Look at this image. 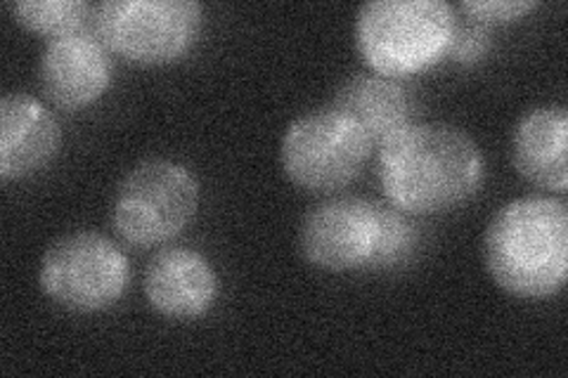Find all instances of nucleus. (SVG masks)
Wrapping results in <instances>:
<instances>
[{"label":"nucleus","mask_w":568,"mask_h":378,"mask_svg":"<svg viewBox=\"0 0 568 378\" xmlns=\"http://www.w3.org/2000/svg\"><path fill=\"white\" fill-rule=\"evenodd\" d=\"M415 232L407 223L398 208L382 206L379 213V237L375 256H372L369 267H388L405 260V256L413 251Z\"/></svg>","instance_id":"nucleus-15"},{"label":"nucleus","mask_w":568,"mask_h":378,"mask_svg":"<svg viewBox=\"0 0 568 378\" xmlns=\"http://www.w3.org/2000/svg\"><path fill=\"white\" fill-rule=\"evenodd\" d=\"M60 145V123L43 102L27 93L0 100V177L6 183L43 171Z\"/></svg>","instance_id":"nucleus-11"},{"label":"nucleus","mask_w":568,"mask_h":378,"mask_svg":"<svg viewBox=\"0 0 568 378\" xmlns=\"http://www.w3.org/2000/svg\"><path fill=\"white\" fill-rule=\"evenodd\" d=\"M8 10L17 24L31 33L48 35V41H52L81 31L95 8L88 6L85 0H14V3H8Z\"/></svg>","instance_id":"nucleus-14"},{"label":"nucleus","mask_w":568,"mask_h":378,"mask_svg":"<svg viewBox=\"0 0 568 378\" xmlns=\"http://www.w3.org/2000/svg\"><path fill=\"white\" fill-rule=\"evenodd\" d=\"M568 110L536 106L514 129L511 161L524 180L540 190L566 194L568 190Z\"/></svg>","instance_id":"nucleus-12"},{"label":"nucleus","mask_w":568,"mask_h":378,"mask_svg":"<svg viewBox=\"0 0 568 378\" xmlns=\"http://www.w3.org/2000/svg\"><path fill=\"white\" fill-rule=\"evenodd\" d=\"M131 265L123 251L98 232H71L43 254L41 292L60 308L79 315L110 310L126 294Z\"/></svg>","instance_id":"nucleus-6"},{"label":"nucleus","mask_w":568,"mask_h":378,"mask_svg":"<svg viewBox=\"0 0 568 378\" xmlns=\"http://www.w3.org/2000/svg\"><path fill=\"white\" fill-rule=\"evenodd\" d=\"M98 39L119 58L142 67L185 58L204 27L197 0H104L93 10Z\"/></svg>","instance_id":"nucleus-5"},{"label":"nucleus","mask_w":568,"mask_h":378,"mask_svg":"<svg viewBox=\"0 0 568 378\" xmlns=\"http://www.w3.org/2000/svg\"><path fill=\"white\" fill-rule=\"evenodd\" d=\"M382 206L365 196H332L301 221L298 251L325 273L369 267L379 237Z\"/></svg>","instance_id":"nucleus-8"},{"label":"nucleus","mask_w":568,"mask_h":378,"mask_svg":"<svg viewBox=\"0 0 568 378\" xmlns=\"http://www.w3.org/2000/svg\"><path fill=\"white\" fill-rule=\"evenodd\" d=\"M200 208L194 173L171 159H148L121 180L112 227L133 248L162 246L185 232Z\"/></svg>","instance_id":"nucleus-4"},{"label":"nucleus","mask_w":568,"mask_h":378,"mask_svg":"<svg viewBox=\"0 0 568 378\" xmlns=\"http://www.w3.org/2000/svg\"><path fill=\"white\" fill-rule=\"evenodd\" d=\"M455 10L443 0H369L355 14V50L372 74L415 76L448 55Z\"/></svg>","instance_id":"nucleus-3"},{"label":"nucleus","mask_w":568,"mask_h":378,"mask_svg":"<svg viewBox=\"0 0 568 378\" xmlns=\"http://www.w3.org/2000/svg\"><path fill=\"white\" fill-rule=\"evenodd\" d=\"M369 154L372 142L361 125L329 106L287 125L280 145V164L298 190L336 194L361 175Z\"/></svg>","instance_id":"nucleus-7"},{"label":"nucleus","mask_w":568,"mask_h":378,"mask_svg":"<svg viewBox=\"0 0 568 378\" xmlns=\"http://www.w3.org/2000/svg\"><path fill=\"white\" fill-rule=\"evenodd\" d=\"M484 180L481 147L450 123H410L379 147L382 190L405 213H446L471 200Z\"/></svg>","instance_id":"nucleus-1"},{"label":"nucleus","mask_w":568,"mask_h":378,"mask_svg":"<svg viewBox=\"0 0 568 378\" xmlns=\"http://www.w3.org/2000/svg\"><path fill=\"white\" fill-rule=\"evenodd\" d=\"M488 48L490 39L481 27H455L448 55L459 64H474L486 58Z\"/></svg>","instance_id":"nucleus-17"},{"label":"nucleus","mask_w":568,"mask_h":378,"mask_svg":"<svg viewBox=\"0 0 568 378\" xmlns=\"http://www.w3.org/2000/svg\"><path fill=\"white\" fill-rule=\"evenodd\" d=\"M332 110L358 123L372 147H382L388 137L410 125L413 104L396 79L358 74L336 88Z\"/></svg>","instance_id":"nucleus-13"},{"label":"nucleus","mask_w":568,"mask_h":378,"mask_svg":"<svg viewBox=\"0 0 568 378\" xmlns=\"http://www.w3.org/2000/svg\"><path fill=\"white\" fill-rule=\"evenodd\" d=\"M39 81L60 110L91 106L112 83L110 48L85 29L52 39L43 50Z\"/></svg>","instance_id":"nucleus-9"},{"label":"nucleus","mask_w":568,"mask_h":378,"mask_svg":"<svg viewBox=\"0 0 568 378\" xmlns=\"http://www.w3.org/2000/svg\"><path fill=\"white\" fill-rule=\"evenodd\" d=\"M484 265L503 292L549 298L568 275V208L555 196H521L497 208L484 234Z\"/></svg>","instance_id":"nucleus-2"},{"label":"nucleus","mask_w":568,"mask_h":378,"mask_svg":"<svg viewBox=\"0 0 568 378\" xmlns=\"http://www.w3.org/2000/svg\"><path fill=\"white\" fill-rule=\"evenodd\" d=\"M142 289L159 315L190 321L204 317L216 305L221 282L200 251L171 246L148 263Z\"/></svg>","instance_id":"nucleus-10"},{"label":"nucleus","mask_w":568,"mask_h":378,"mask_svg":"<svg viewBox=\"0 0 568 378\" xmlns=\"http://www.w3.org/2000/svg\"><path fill=\"white\" fill-rule=\"evenodd\" d=\"M538 6V0H465L459 10L478 22H514Z\"/></svg>","instance_id":"nucleus-16"}]
</instances>
